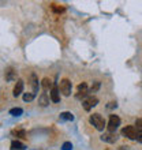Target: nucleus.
Here are the masks:
<instances>
[{"instance_id": "b1692460", "label": "nucleus", "mask_w": 142, "mask_h": 150, "mask_svg": "<svg viewBox=\"0 0 142 150\" xmlns=\"http://www.w3.org/2000/svg\"><path fill=\"white\" fill-rule=\"evenodd\" d=\"M108 108H116V103H109Z\"/></svg>"}, {"instance_id": "2eb2a0df", "label": "nucleus", "mask_w": 142, "mask_h": 150, "mask_svg": "<svg viewBox=\"0 0 142 150\" xmlns=\"http://www.w3.org/2000/svg\"><path fill=\"white\" fill-rule=\"evenodd\" d=\"M11 134L16 138H26V131L25 130H12Z\"/></svg>"}, {"instance_id": "5701e85b", "label": "nucleus", "mask_w": 142, "mask_h": 150, "mask_svg": "<svg viewBox=\"0 0 142 150\" xmlns=\"http://www.w3.org/2000/svg\"><path fill=\"white\" fill-rule=\"evenodd\" d=\"M137 141L142 142V131H141V132H138V138H137Z\"/></svg>"}, {"instance_id": "423d86ee", "label": "nucleus", "mask_w": 142, "mask_h": 150, "mask_svg": "<svg viewBox=\"0 0 142 150\" xmlns=\"http://www.w3.org/2000/svg\"><path fill=\"white\" fill-rule=\"evenodd\" d=\"M101 141L103 142H108V143H115L116 141H118V135L115 134V132H104L103 135H101Z\"/></svg>"}, {"instance_id": "412c9836", "label": "nucleus", "mask_w": 142, "mask_h": 150, "mask_svg": "<svg viewBox=\"0 0 142 150\" xmlns=\"http://www.w3.org/2000/svg\"><path fill=\"white\" fill-rule=\"evenodd\" d=\"M135 126H137V130H138V132H141V131H142V119H138V120H137Z\"/></svg>"}, {"instance_id": "20e7f679", "label": "nucleus", "mask_w": 142, "mask_h": 150, "mask_svg": "<svg viewBox=\"0 0 142 150\" xmlns=\"http://www.w3.org/2000/svg\"><path fill=\"white\" fill-rule=\"evenodd\" d=\"M119 126H120V117L116 116V115H111L108 126H107L108 127V131H109V132H115V130H116Z\"/></svg>"}, {"instance_id": "f8f14e48", "label": "nucleus", "mask_w": 142, "mask_h": 150, "mask_svg": "<svg viewBox=\"0 0 142 150\" xmlns=\"http://www.w3.org/2000/svg\"><path fill=\"white\" fill-rule=\"evenodd\" d=\"M11 150H26V146L22 142H19V141H12Z\"/></svg>"}, {"instance_id": "ddd939ff", "label": "nucleus", "mask_w": 142, "mask_h": 150, "mask_svg": "<svg viewBox=\"0 0 142 150\" xmlns=\"http://www.w3.org/2000/svg\"><path fill=\"white\" fill-rule=\"evenodd\" d=\"M38 103H40V105H43V107H47L48 104H49V98H48V94H47V93H43V94L40 96Z\"/></svg>"}, {"instance_id": "0eeeda50", "label": "nucleus", "mask_w": 142, "mask_h": 150, "mask_svg": "<svg viewBox=\"0 0 142 150\" xmlns=\"http://www.w3.org/2000/svg\"><path fill=\"white\" fill-rule=\"evenodd\" d=\"M89 94V90H87V85L85 82L81 83L78 86V93H77V98H82V97H86V96Z\"/></svg>"}, {"instance_id": "39448f33", "label": "nucleus", "mask_w": 142, "mask_h": 150, "mask_svg": "<svg viewBox=\"0 0 142 150\" xmlns=\"http://www.w3.org/2000/svg\"><path fill=\"white\" fill-rule=\"evenodd\" d=\"M71 89H72V85H71L70 81L67 78L62 79V82H60V91L63 93V96L68 97L71 94Z\"/></svg>"}, {"instance_id": "dca6fc26", "label": "nucleus", "mask_w": 142, "mask_h": 150, "mask_svg": "<svg viewBox=\"0 0 142 150\" xmlns=\"http://www.w3.org/2000/svg\"><path fill=\"white\" fill-rule=\"evenodd\" d=\"M60 119H62V120H70V122H72V120H74V116H72V113H70V112H62V113H60Z\"/></svg>"}, {"instance_id": "6e6552de", "label": "nucleus", "mask_w": 142, "mask_h": 150, "mask_svg": "<svg viewBox=\"0 0 142 150\" xmlns=\"http://www.w3.org/2000/svg\"><path fill=\"white\" fill-rule=\"evenodd\" d=\"M4 78H6V81H7V82H11V81L16 79V71H15V68L8 67L7 70H6V72H4Z\"/></svg>"}, {"instance_id": "aec40b11", "label": "nucleus", "mask_w": 142, "mask_h": 150, "mask_svg": "<svg viewBox=\"0 0 142 150\" xmlns=\"http://www.w3.org/2000/svg\"><path fill=\"white\" fill-rule=\"evenodd\" d=\"M72 149V143L71 142H64L63 146H62V150H71Z\"/></svg>"}, {"instance_id": "f3484780", "label": "nucleus", "mask_w": 142, "mask_h": 150, "mask_svg": "<svg viewBox=\"0 0 142 150\" xmlns=\"http://www.w3.org/2000/svg\"><path fill=\"white\" fill-rule=\"evenodd\" d=\"M10 113H11L12 116H21V115L23 113V111H22L21 108H12L11 111H10Z\"/></svg>"}, {"instance_id": "6ab92c4d", "label": "nucleus", "mask_w": 142, "mask_h": 150, "mask_svg": "<svg viewBox=\"0 0 142 150\" xmlns=\"http://www.w3.org/2000/svg\"><path fill=\"white\" fill-rule=\"evenodd\" d=\"M34 93H25L23 94V100L25 101H32L33 98H34Z\"/></svg>"}, {"instance_id": "7ed1b4c3", "label": "nucleus", "mask_w": 142, "mask_h": 150, "mask_svg": "<svg viewBox=\"0 0 142 150\" xmlns=\"http://www.w3.org/2000/svg\"><path fill=\"white\" fill-rule=\"evenodd\" d=\"M97 104H99V98L94 97V96H89V97H86V98L83 100L82 105H83V109H85V111H90L92 108L96 107Z\"/></svg>"}, {"instance_id": "f03ea898", "label": "nucleus", "mask_w": 142, "mask_h": 150, "mask_svg": "<svg viewBox=\"0 0 142 150\" xmlns=\"http://www.w3.org/2000/svg\"><path fill=\"white\" fill-rule=\"evenodd\" d=\"M122 134L127 137L129 139H137L138 138V130L135 126H126L122 130Z\"/></svg>"}, {"instance_id": "f257e3e1", "label": "nucleus", "mask_w": 142, "mask_h": 150, "mask_svg": "<svg viewBox=\"0 0 142 150\" xmlns=\"http://www.w3.org/2000/svg\"><path fill=\"white\" fill-rule=\"evenodd\" d=\"M89 122H90L99 131H103L104 128H105V120H104V117L100 113L92 115L90 117H89Z\"/></svg>"}, {"instance_id": "4468645a", "label": "nucleus", "mask_w": 142, "mask_h": 150, "mask_svg": "<svg viewBox=\"0 0 142 150\" xmlns=\"http://www.w3.org/2000/svg\"><path fill=\"white\" fill-rule=\"evenodd\" d=\"M41 85H43V87H44V90H45V91L53 87V85H52V81H51L49 78H44V79H43V83H41Z\"/></svg>"}, {"instance_id": "9b49d317", "label": "nucleus", "mask_w": 142, "mask_h": 150, "mask_svg": "<svg viewBox=\"0 0 142 150\" xmlns=\"http://www.w3.org/2000/svg\"><path fill=\"white\" fill-rule=\"evenodd\" d=\"M30 85H32V89H33V93H37V90H38V81H37V76H36V74H32L30 75Z\"/></svg>"}, {"instance_id": "393cba45", "label": "nucleus", "mask_w": 142, "mask_h": 150, "mask_svg": "<svg viewBox=\"0 0 142 150\" xmlns=\"http://www.w3.org/2000/svg\"><path fill=\"white\" fill-rule=\"evenodd\" d=\"M118 150H127V149H126V147H124V146H120Z\"/></svg>"}, {"instance_id": "1a4fd4ad", "label": "nucleus", "mask_w": 142, "mask_h": 150, "mask_svg": "<svg viewBox=\"0 0 142 150\" xmlns=\"http://www.w3.org/2000/svg\"><path fill=\"white\" fill-rule=\"evenodd\" d=\"M51 100L53 101V103H59L60 101V94H59V87L56 86V85H53V87L51 89Z\"/></svg>"}, {"instance_id": "4be33fe9", "label": "nucleus", "mask_w": 142, "mask_h": 150, "mask_svg": "<svg viewBox=\"0 0 142 150\" xmlns=\"http://www.w3.org/2000/svg\"><path fill=\"white\" fill-rule=\"evenodd\" d=\"M99 87H100V82H96V83H94V86H92V93H94V91L97 90Z\"/></svg>"}, {"instance_id": "9d476101", "label": "nucleus", "mask_w": 142, "mask_h": 150, "mask_svg": "<svg viewBox=\"0 0 142 150\" xmlns=\"http://www.w3.org/2000/svg\"><path fill=\"white\" fill-rule=\"evenodd\" d=\"M22 91H23V81H22V79H18L15 83V86H14V93H12V94H14V97H18Z\"/></svg>"}, {"instance_id": "a211bd4d", "label": "nucleus", "mask_w": 142, "mask_h": 150, "mask_svg": "<svg viewBox=\"0 0 142 150\" xmlns=\"http://www.w3.org/2000/svg\"><path fill=\"white\" fill-rule=\"evenodd\" d=\"M52 10H53L55 12H63L64 7L63 6H58V4H52Z\"/></svg>"}]
</instances>
